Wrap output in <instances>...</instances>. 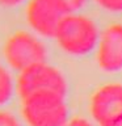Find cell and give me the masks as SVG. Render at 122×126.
<instances>
[{"instance_id": "obj_4", "label": "cell", "mask_w": 122, "mask_h": 126, "mask_svg": "<svg viewBox=\"0 0 122 126\" xmlns=\"http://www.w3.org/2000/svg\"><path fill=\"white\" fill-rule=\"evenodd\" d=\"M16 91L21 100L41 92H53L66 97L68 84L62 71L45 62L21 71L16 81Z\"/></svg>"}, {"instance_id": "obj_13", "label": "cell", "mask_w": 122, "mask_h": 126, "mask_svg": "<svg viewBox=\"0 0 122 126\" xmlns=\"http://www.w3.org/2000/svg\"><path fill=\"white\" fill-rule=\"evenodd\" d=\"M28 1H29V0H0V7H4V8H15V7L21 5V4H25Z\"/></svg>"}, {"instance_id": "obj_14", "label": "cell", "mask_w": 122, "mask_h": 126, "mask_svg": "<svg viewBox=\"0 0 122 126\" xmlns=\"http://www.w3.org/2000/svg\"><path fill=\"white\" fill-rule=\"evenodd\" d=\"M120 126H122V124H121V125H120Z\"/></svg>"}, {"instance_id": "obj_11", "label": "cell", "mask_w": 122, "mask_h": 126, "mask_svg": "<svg viewBox=\"0 0 122 126\" xmlns=\"http://www.w3.org/2000/svg\"><path fill=\"white\" fill-rule=\"evenodd\" d=\"M61 1L67 7V9H68L71 13H74V12L81 9L88 0H61Z\"/></svg>"}, {"instance_id": "obj_10", "label": "cell", "mask_w": 122, "mask_h": 126, "mask_svg": "<svg viewBox=\"0 0 122 126\" xmlns=\"http://www.w3.org/2000/svg\"><path fill=\"white\" fill-rule=\"evenodd\" d=\"M0 126H21L18 120L12 113L0 110Z\"/></svg>"}, {"instance_id": "obj_8", "label": "cell", "mask_w": 122, "mask_h": 126, "mask_svg": "<svg viewBox=\"0 0 122 126\" xmlns=\"http://www.w3.org/2000/svg\"><path fill=\"white\" fill-rule=\"evenodd\" d=\"M16 83L9 70L0 63V108L8 104L15 94Z\"/></svg>"}, {"instance_id": "obj_12", "label": "cell", "mask_w": 122, "mask_h": 126, "mask_svg": "<svg viewBox=\"0 0 122 126\" xmlns=\"http://www.w3.org/2000/svg\"><path fill=\"white\" fill-rule=\"evenodd\" d=\"M66 126H94L91 121H88L87 118H83V117H75L72 120H70L67 122Z\"/></svg>"}, {"instance_id": "obj_3", "label": "cell", "mask_w": 122, "mask_h": 126, "mask_svg": "<svg viewBox=\"0 0 122 126\" xmlns=\"http://www.w3.org/2000/svg\"><path fill=\"white\" fill-rule=\"evenodd\" d=\"M3 54L7 64L18 72L45 63L47 59V49L41 37L28 30H17L11 34L4 43Z\"/></svg>"}, {"instance_id": "obj_1", "label": "cell", "mask_w": 122, "mask_h": 126, "mask_svg": "<svg viewBox=\"0 0 122 126\" xmlns=\"http://www.w3.org/2000/svg\"><path fill=\"white\" fill-rule=\"evenodd\" d=\"M100 30L91 17L76 12L67 15L59 24L54 39L58 47L71 57H84L96 50Z\"/></svg>"}, {"instance_id": "obj_6", "label": "cell", "mask_w": 122, "mask_h": 126, "mask_svg": "<svg viewBox=\"0 0 122 126\" xmlns=\"http://www.w3.org/2000/svg\"><path fill=\"white\" fill-rule=\"evenodd\" d=\"M89 114L97 126H120L122 124V84L106 83L89 98Z\"/></svg>"}, {"instance_id": "obj_9", "label": "cell", "mask_w": 122, "mask_h": 126, "mask_svg": "<svg viewBox=\"0 0 122 126\" xmlns=\"http://www.w3.org/2000/svg\"><path fill=\"white\" fill-rule=\"evenodd\" d=\"M101 9L109 13H122V0H94Z\"/></svg>"}, {"instance_id": "obj_2", "label": "cell", "mask_w": 122, "mask_h": 126, "mask_svg": "<svg viewBox=\"0 0 122 126\" xmlns=\"http://www.w3.org/2000/svg\"><path fill=\"white\" fill-rule=\"evenodd\" d=\"M66 97L53 92L34 93L22 98L21 116L28 126H66L68 108Z\"/></svg>"}, {"instance_id": "obj_5", "label": "cell", "mask_w": 122, "mask_h": 126, "mask_svg": "<svg viewBox=\"0 0 122 126\" xmlns=\"http://www.w3.org/2000/svg\"><path fill=\"white\" fill-rule=\"evenodd\" d=\"M71 12L61 0H29L25 18L29 29L41 38H54L62 20Z\"/></svg>"}, {"instance_id": "obj_7", "label": "cell", "mask_w": 122, "mask_h": 126, "mask_svg": "<svg viewBox=\"0 0 122 126\" xmlns=\"http://www.w3.org/2000/svg\"><path fill=\"white\" fill-rule=\"evenodd\" d=\"M96 61L98 68L104 72L122 71V22L112 24L100 33Z\"/></svg>"}]
</instances>
